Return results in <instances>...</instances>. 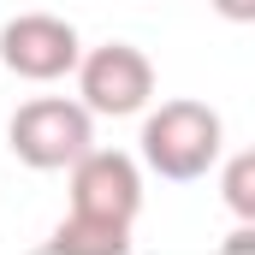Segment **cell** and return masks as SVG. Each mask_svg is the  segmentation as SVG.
<instances>
[{
	"label": "cell",
	"instance_id": "1",
	"mask_svg": "<svg viewBox=\"0 0 255 255\" xmlns=\"http://www.w3.org/2000/svg\"><path fill=\"white\" fill-rule=\"evenodd\" d=\"M220 148H226V125L208 101H166L142 125V160L172 184H190L208 166H220Z\"/></svg>",
	"mask_w": 255,
	"mask_h": 255
},
{
	"label": "cell",
	"instance_id": "2",
	"mask_svg": "<svg viewBox=\"0 0 255 255\" xmlns=\"http://www.w3.org/2000/svg\"><path fill=\"white\" fill-rule=\"evenodd\" d=\"M6 142L24 166L36 172H60L77 166L89 148H95V125H89V107L83 101H60V95H42V101H24L6 125Z\"/></svg>",
	"mask_w": 255,
	"mask_h": 255
},
{
	"label": "cell",
	"instance_id": "3",
	"mask_svg": "<svg viewBox=\"0 0 255 255\" xmlns=\"http://www.w3.org/2000/svg\"><path fill=\"white\" fill-rule=\"evenodd\" d=\"M142 208V172L119 148H89L71 166V220L107 226V232H130Z\"/></svg>",
	"mask_w": 255,
	"mask_h": 255
},
{
	"label": "cell",
	"instance_id": "4",
	"mask_svg": "<svg viewBox=\"0 0 255 255\" xmlns=\"http://www.w3.org/2000/svg\"><path fill=\"white\" fill-rule=\"evenodd\" d=\"M77 89H83V107L89 113L130 119L154 95V65H148L142 48H130V42H101V48H89L77 60Z\"/></svg>",
	"mask_w": 255,
	"mask_h": 255
},
{
	"label": "cell",
	"instance_id": "5",
	"mask_svg": "<svg viewBox=\"0 0 255 255\" xmlns=\"http://www.w3.org/2000/svg\"><path fill=\"white\" fill-rule=\"evenodd\" d=\"M77 60H83V42L54 12H18L0 30V65L30 77V83H54L65 71H77Z\"/></svg>",
	"mask_w": 255,
	"mask_h": 255
},
{
	"label": "cell",
	"instance_id": "6",
	"mask_svg": "<svg viewBox=\"0 0 255 255\" xmlns=\"http://www.w3.org/2000/svg\"><path fill=\"white\" fill-rule=\"evenodd\" d=\"M54 255H125L130 250V232H107V226H89V220H71L65 214L48 238Z\"/></svg>",
	"mask_w": 255,
	"mask_h": 255
},
{
	"label": "cell",
	"instance_id": "7",
	"mask_svg": "<svg viewBox=\"0 0 255 255\" xmlns=\"http://www.w3.org/2000/svg\"><path fill=\"white\" fill-rule=\"evenodd\" d=\"M226 202H232L238 220H255V154L250 148L226 166Z\"/></svg>",
	"mask_w": 255,
	"mask_h": 255
},
{
	"label": "cell",
	"instance_id": "8",
	"mask_svg": "<svg viewBox=\"0 0 255 255\" xmlns=\"http://www.w3.org/2000/svg\"><path fill=\"white\" fill-rule=\"evenodd\" d=\"M214 12L232 24H255V0H214Z\"/></svg>",
	"mask_w": 255,
	"mask_h": 255
}]
</instances>
